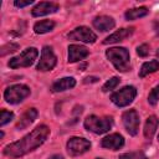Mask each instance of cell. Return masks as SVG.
Masks as SVG:
<instances>
[{
    "label": "cell",
    "instance_id": "obj_1",
    "mask_svg": "<svg viewBox=\"0 0 159 159\" xmlns=\"http://www.w3.org/2000/svg\"><path fill=\"white\" fill-rule=\"evenodd\" d=\"M50 135V128L45 124H41L36 127L31 133L25 135L22 139L14 142L11 144H7L4 148V154L10 158H19L22 157L36 148H39Z\"/></svg>",
    "mask_w": 159,
    "mask_h": 159
},
{
    "label": "cell",
    "instance_id": "obj_2",
    "mask_svg": "<svg viewBox=\"0 0 159 159\" xmlns=\"http://www.w3.org/2000/svg\"><path fill=\"white\" fill-rule=\"evenodd\" d=\"M107 58L112 62L119 72H125L129 70V52L124 47H112L106 51Z\"/></svg>",
    "mask_w": 159,
    "mask_h": 159
},
{
    "label": "cell",
    "instance_id": "obj_3",
    "mask_svg": "<svg viewBox=\"0 0 159 159\" xmlns=\"http://www.w3.org/2000/svg\"><path fill=\"white\" fill-rule=\"evenodd\" d=\"M112 124H113L112 117H98V116H88L83 122L84 128L94 134H103L108 132Z\"/></svg>",
    "mask_w": 159,
    "mask_h": 159
},
{
    "label": "cell",
    "instance_id": "obj_4",
    "mask_svg": "<svg viewBox=\"0 0 159 159\" xmlns=\"http://www.w3.org/2000/svg\"><path fill=\"white\" fill-rule=\"evenodd\" d=\"M39 56V50L35 47H27L24 50L19 56L12 57L9 61V67L11 68H19V67H29L31 66L35 60Z\"/></svg>",
    "mask_w": 159,
    "mask_h": 159
},
{
    "label": "cell",
    "instance_id": "obj_5",
    "mask_svg": "<svg viewBox=\"0 0 159 159\" xmlns=\"http://www.w3.org/2000/svg\"><path fill=\"white\" fill-rule=\"evenodd\" d=\"M30 96V88L25 84H12L4 92V98L10 104H17Z\"/></svg>",
    "mask_w": 159,
    "mask_h": 159
},
{
    "label": "cell",
    "instance_id": "obj_6",
    "mask_svg": "<svg viewBox=\"0 0 159 159\" xmlns=\"http://www.w3.org/2000/svg\"><path fill=\"white\" fill-rule=\"evenodd\" d=\"M135 96H137L135 87H133V86H125L122 89L114 92L111 96V99H112V102L117 107H127V106H129L134 101Z\"/></svg>",
    "mask_w": 159,
    "mask_h": 159
},
{
    "label": "cell",
    "instance_id": "obj_7",
    "mask_svg": "<svg viewBox=\"0 0 159 159\" xmlns=\"http://www.w3.org/2000/svg\"><path fill=\"white\" fill-rule=\"evenodd\" d=\"M89 148H91V142L81 137H72L67 142V152L70 155L73 157L86 153L87 150H89Z\"/></svg>",
    "mask_w": 159,
    "mask_h": 159
},
{
    "label": "cell",
    "instance_id": "obj_8",
    "mask_svg": "<svg viewBox=\"0 0 159 159\" xmlns=\"http://www.w3.org/2000/svg\"><path fill=\"white\" fill-rule=\"evenodd\" d=\"M122 119H123V124H124L125 130L130 135H137V133L139 130V124H140L138 112L135 109L125 111L122 116Z\"/></svg>",
    "mask_w": 159,
    "mask_h": 159
},
{
    "label": "cell",
    "instance_id": "obj_9",
    "mask_svg": "<svg viewBox=\"0 0 159 159\" xmlns=\"http://www.w3.org/2000/svg\"><path fill=\"white\" fill-rule=\"evenodd\" d=\"M57 63V57L52 51V47L45 46L41 51V58L37 63L39 71H51Z\"/></svg>",
    "mask_w": 159,
    "mask_h": 159
},
{
    "label": "cell",
    "instance_id": "obj_10",
    "mask_svg": "<svg viewBox=\"0 0 159 159\" xmlns=\"http://www.w3.org/2000/svg\"><path fill=\"white\" fill-rule=\"evenodd\" d=\"M67 36L72 41H82V42H86V43H93L97 40V35L86 26L76 27Z\"/></svg>",
    "mask_w": 159,
    "mask_h": 159
},
{
    "label": "cell",
    "instance_id": "obj_11",
    "mask_svg": "<svg viewBox=\"0 0 159 159\" xmlns=\"http://www.w3.org/2000/svg\"><path fill=\"white\" fill-rule=\"evenodd\" d=\"M124 144V138L118 134V133H113V134H109L107 137H104L101 142V145L103 148H107V149H112V150H117L119 148H122Z\"/></svg>",
    "mask_w": 159,
    "mask_h": 159
},
{
    "label": "cell",
    "instance_id": "obj_12",
    "mask_svg": "<svg viewBox=\"0 0 159 159\" xmlns=\"http://www.w3.org/2000/svg\"><path fill=\"white\" fill-rule=\"evenodd\" d=\"M58 10V5L56 2H47V1H42L39 2L34 9H32V15L39 17V16H45L48 14H53Z\"/></svg>",
    "mask_w": 159,
    "mask_h": 159
},
{
    "label": "cell",
    "instance_id": "obj_13",
    "mask_svg": "<svg viewBox=\"0 0 159 159\" xmlns=\"http://www.w3.org/2000/svg\"><path fill=\"white\" fill-rule=\"evenodd\" d=\"M89 53V51L81 45H70L68 46V62L73 63L77 61L83 60L84 57H87Z\"/></svg>",
    "mask_w": 159,
    "mask_h": 159
},
{
    "label": "cell",
    "instance_id": "obj_14",
    "mask_svg": "<svg viewBox=\"0 0 159 159\" xmlns=\"http://www.w3.org/2000/svg\"><path fill=\"white\" fill-rule=\"evenodd\" d=\"M116 22L111 17V16H106V15H102V16H97L94 20H93V26L98 30V31H102V32H106V31H109L114 27Z\"/></svg>",
    "mask_w": 159,
    "mask_h": 159
},
{
    "label": "cell",
    "instance_id": "obj_15",
    "mask_svg": "<svg viewBox=\"0 0 159 159\" xmlns=\"http://www.w3.org/2000/svg\"><path fill=\"white\" fill-rule=\"evenodd\" d=\"M132 34H133V27H129V29H120V30L113 32L112 35H109V36L103 41V43H104V45H108V43H116V42L123 41L124 39L129 37Z\"/></svg>",
    "mask_w": 159,
    "mask_h": 159
},
{
    "label": "cell",
    "instance_id": "obj_16",
    "mask_svg": "<svg viewBox=\"0 0 159 159\" xmlns=\"http://www.w3.org/2000/svg\"><path fill=\"white\" fill-rule=\"evenodd\" d=\"M36 117H37V111L35 108H29L20 117V120L16 124V129H25V128H27L36 119Z\"/></svg>",
    "mask_w": 159,
    "mask_h": 159
},
{
    "label": "cell",
    "instance_id": "obj_17",
    "mask_svg": "<svg viewBox=\"0 0 159 159\" xmlns=\"http://www.w3.org/2000/svg\"><path fill=\"white\" fill-rule=\"evenodd\" d=\"M75 86H76V80H75L73 77H63V78L57 80V81L52 84L51 89H52L53 92H62V91L70 89V88H72V87H75Z\"/></svg>",
    "mask_w": 159,
    "mask_h": 159
},
{
    "label": "cell",
    "instance_id": "obj_18",
    "mask_svg": "<svg viewBox=\"0 0 159 159\" xmlns=\"http://www.w3.org/2000/svg\"><path fill=\"white\" fill-rule=\"evenodd\" d=\"M158 124H159V119L155 117V116H149L145 120V124H144V137L147 139H152L153 135L155 134L157 132V128H158Z\"/></svg>",
    "mask_w": 159,
    "mask_h": 159
},
{
    "label": "cell",
    "instance_id": "obj_19",
    "mask_svg": "<svg viewBox=\"0 0 159 159\" xmlns=\"http://www.w3.org/2000/svg\"><path fill=\"white\" fill-rule=\"evenodd\" d=\"M53 27H55V22L52 20H42L34 25V31L36 34H46L52 31Z\"/></svg>",
    "mask_w": 159,
    "mask_h": 159
},
{
    "label": "cell",
    "instance_id": "obj_20",
    "mask_svg": "<svg viewBox=\"0 0 159 159\" xmlns=\"http://www.w3.org/2000/svg\"><path fill=\"white\" fill-rule=\"evenodd\" d=\"M158 70H159V61L158 60H152L149 62L143 63V66L140 67V71H139V77H145L147 75L153 73Z\"/></svg>",
    "mask_w": 159,
    "mask_h": 159
},
{
    "label": "cell",
    "instance_id": "obj_21",
    "mask_svg": "<svg viewBox=\"0 0 159 159\" xmlns=\"http://www.w3.org/2000/svg\"><path fill=\"white\" fill-rule=\"evenodd\" d=\"M148 12H149V10L144 6H142V7H135V9H130L128 11H125L124 16L129 21V20H137L139 17H143V16L148 15Z\"/></svg>",
    "mask_w": 159,
    "mask_h": 159
},
{
    "label": "cell",
    "instance_id": "obj_22",
    "mask_svg": "<svg viewBox=\"0 0 159 159\" xmlns=\"http://www.w3.org/2000/svg\"><path fill=\"white\" fill-rule=\"evenodd\" d=\"M118 83H119V78H118V77H112L111 80H108V81L103 84L102 91H103V92L112 91V89H114V88L118 86Z\"/></svg>",
    "mask_w": 159,
    "mask_h": 159
},
{
    "label": "cell",
    "instance_id": "obj_23",
    "mask_svg": "<svg viewBox=\"0 0 159 159\" xmlns=\"http://www.w3.org/2000/svg\"><path fill=\"white\" fill-rule=\"evenodd\" d=\"M158 101H159V84L155 86V87L150 91V93H149V96H148V102H149V104L155 106V104L158 103Z\"/></svg>",
    "mask_w": 159,
    "mask_h": 159
},
{
    "label": "cell",
    "instance_id": "obj_24",
    "mask_svg": "<svg viewBox=\"0 0 159 159\" xmlns=\"http://www.w3.org/2000/svg\"><path fill=\"white\" fill-rule=\"evenodd\" d=\"M119 159H147L142 152H129L119 155Z\"/></svg>",
    "mask_w": 159,
    "mask_h": 159
},
{
    "label": "cell",
    "instance_id": "obj_25",
    "mask_svg": "<svg viewBox=\"0 0 159 159\" xmlns=\"http://www.w3.org/2000/svg\"><path fill=\"white\" fill-rule=\"evenodd\" d=\"M11 119H14V113L10 112V111H6V109H2L1 111V118H0V125H5L6 123H9Z\"/></svg>",
    "mask_w": 159,
    "mask_h": 159
},
{
    "label": "cell",
    "instance_id": "obj_26",
    "mask_svg": "<svg viewBox=\"0 0 159 159\" xmlns=\"http://www.w3.org/2000/svg\"><path fill=\"white\" fill-rule=\"evenodd\" d=\"M19 48V45L17 43H10V45H6L1 48V56H5L7 52H15L16 50Z\"/></svg>",
    "mask_w": 159,
    "mask_h": 159
},
{
    "label": "cell",
    "instance_id": "obj_27",
    "mask_svg": "<svg viewBox=\"0 0 159 159\" xmlns=\"http://www.w3.org/2000/svg\"><path fill=\"white\" fill-rule=\"evenodd\" d=\"M137 53H138L140 57H145V56H148V55H149V46H148L147 43H143V45L138 46V48H137Z\"/></svg>",
    "mask_w": 159,
    "mask_h": 159
},
{
    "label": "cell",
    "instance_id": "obj_28",
    "mask_svg": "<svg viewBox=\"0 0 159 159\" xmlns=\"http://www.w3.org/2000/svg\"><path fill=\"white\" fill-rule=\"evenodd\" d=\"M32 4V0H26V1H21V0H16L14 2L15 6L17 7H24V6H27V5H31Z\"/></svg>",
    "mask_w": 159,
    "mask_h": 159
},
{
    "label": "cell",
    "instance_id": "obj_29",
    "mask_svg": "<svg viewBox=\"0 0 159 159\" xmlns=\"http://www.w3.org/2000/svg\"><path fill=\"white\" fill-rule=\"evenodd\" d=\"M97 80H98L97 77H87V78L84 80V82H86V83H88V82H97Z\"/></svg>",
    "mask_w": 159,
    "mask_h": 159
},
{
    "label": "cell",
    "instance_id": "obj_30",
    "mask_svg": "<svg viewBox=\"0 0 159 159\" xmlns=\"http://www.w3.org/2000/svg\"><path fill=\"white\" fill-rule=\"evenodd\" d=\"M48 159H63V157L60 155V154H53V155H51Z\"/></svg>",
    "mask_w": 159,
    "mask_h": 159
},
{
    "label": "cell",
    "instance_id": "obj_31",
    "mask_svg": "<svg viewBox=\"0 0 159 159\" xmlns=\"http://www.w3.org/2000/svg\"><path fill=\"white\" fill-rule=\"evenodd\" d=\"M154 30H155V34L159 35V22H154Z\"/></svg>",
    "mask_w": 159,
    "mask_h": 159
},
{
    "label": "cell",
    "instance_id": "obj_32",
    "mask_svg": "<svg viewBox=\"0 0 159 159\" xmlns=\"http://www.w3.org/2000/svg\"><path fill=\"white\" fill-rule=\"evenodd\" d=\"M157 56H159V48H158V51H157Z\"/></svg>",
    "mask_w": 159,
    "mask_h": 159
},
{
    "label": "cell",
    "instance_id": "obj_33",
    "mask_svg": "<svg viewBox=\"0 0 159 159\" xmlns=\"http://www.w3.org/2000/svg\"><path fill=\"white\" fill-rule=\"evenodd\" d=\"M96 159H103V158H96Z\"/></svg>",
    "mask_w": 159,
    "mask_h": 159
},
{
    "label": "cell",
    "instance_id": "obj_34",
    "mask_svg": "<svg viewBox=\"0 0 159 159\" xmlns=\"http://www.w3.org/2000/svg\"><path fill=\"white\" fill-rule=\"evenodd\" d=\"M158 140H159V135H158Z\"/></svg>",
    "mask_w": 159,
    "mask_h": 159
}]
</instances>
